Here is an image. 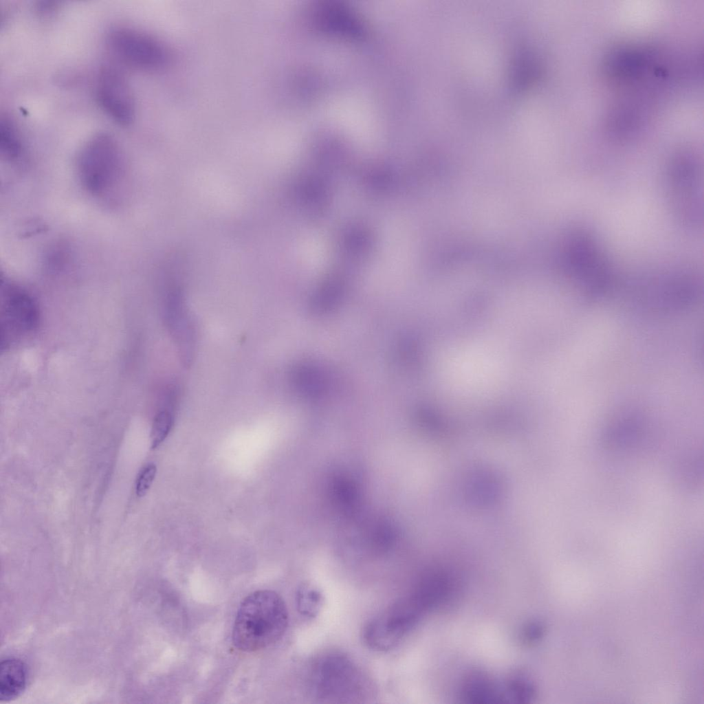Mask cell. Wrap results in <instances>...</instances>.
I'll use <instances>...</instances> for the list:
<instances>
[{
  "label": "cell",
  "instance_id": "obj_1",
  "mask_svg": "<svg viewBox=\"0 0 704 704\" xmlns=\"http://www.w3.org/2000/svg\"><path fill=\"white\" fill-rule=\"evenodd\" d=\"M289 621L287 606L275 591L260 590L241 602L234 620L232 642L243 652H254L278 641Z\"/></svg>",
  "mask_w": 704,
  "mask_h": 704
},
{
  "label": "cell",
  "instance_id": "obj_2",
  "mask_svg": "<svg viewBox=\"0 0 704 704\" xmlns=\"http://www.w3.org/2000/svg\"><path fill=\"white\" fill-rule=\"evenodd\" d=\"M77 176L82 188L98 199H109L118 192L126 175L123 153L111 134L91 138L78 153Z\"/></svg>",
  "mask_w": 704,
  "mask_h": 704
},
{
  "label": "cell",
  "instance_id": "obj_3",
  "mask_svg": "<svg viewBox=\"0 0 704 704\" xmlns=\"http://www.w3.org/2000/svg\"><path fill=\"white\" fill-rule=\"evenodd\" d=\"M310 694L320 702L353 703L363 698L366 681L356 663L347 655L329 652L316 658L308 676Z\"/></svg>",
  "mask_w": 704,
  "mask_h": 704
},
{
  "label": "cell",
  "instance_id": "obj_4",
  "mask_svg": "<svg viewBox=\"0 0 704 704\" xmlns=\"http://www.w3.org/2000/svg\"><path fill=\"white\" fill-rule=\"evenodd\" d=\"M566 239V266L575 283L592 295L607 292L613 282V271L597 239L586 228L575 227Z\"/></svg>",
  "mask_w": 704,
  "mask_h": 704
},
{
  "label": "cell",
  "instance_id": "obj_5",
  "mask_svg": "<svg viewBox=\"0 0 704 704\" xmlns=\"http://www.w3.org/2000/svg\"><path fill=\"white\" fill-rule=\"evenodd\" d=\"M701 167L692 151L676 152L670 159L666 170V184L673 210L680 221L696 227L701 221Z\"/></svg>",
  "mask_w": 704,
  "mask_h": 704
},
{
  "label": "cell",
  "instance_id": "obj_6",
  "mask_svg": "<svg viewBox=\"0 0 704 704\" xmlns=\"http://www.w3.org/2000/svg\"><path fill=\"white\" fill-rule=\"evenodd\" d=\"M428 610L412 589L371 619L363 630V640L371 649L384 652L396 647L417 626Z\"/></svg>",
  "mask_w": 704,
  "mask_h": 704
},
{
  "label": "cell",
  "instance_id": "obj_7",
  "mask_svg": "<svg viewBox=\"0 0 704 704\" xmlns=\"http://www.w3.org/2000/svg\"><path fill=\"white\" fill-rule=\"evenodd\" d=\"M1 346L3 350L37 330L41 313L32 295L7 278L1 279Z\"/></svg>",
  "mask_w": 704,
  "mask_h": 704
},
{
  "label": "cell",
  "instance_id": "obj_8",
  "mask_svg": "<svg viewBox=\"0 0 704 704\" xmlns=\"http://www.w3.org/2000/svg\"><path fill=\"white\" fill-rule=\"evenodd\" d=\"M109 43L126 63L144 69L164 67L169 60L166 47L154 37L129 28H119L109 34Z\"/></svg>",
  "mask_w": 704,
  "mask_h": 704
},
{
  "label": "cell",
  "instance_id": "obj_9",
  "mask_svg": "<svg viewBox=\"0 0 704 704\" xmlns=\"http://www.w3.org/2000/svg\"><path fill=\"white\" fill-rule=\"evenodd\" d=\"M100 107L117 123L128 125L135 116V102L129 83L118 69L104 67L99 72L96 87Z\"/></svg>",
  "mask_w": 704,
  "mask_h": 704
},
{
  "label": "cell",
  "instance_id": "obj_10",
  "mask_svg": "<svg viewBox=\"0 0 704 704\" xmlns=\"http://www.w3.org/2000/svg\"><path fill=\"white\" fill-rule=\"evenodd\" d=\"M657 53L650 47L623 45L612 49L604 61L606 75L613 82L629 84L655 72Z\"/></svg>",
  "mask_w": 704,
  "mask_h": 704
},
{
  "label": "cell",
  "instance_id": "obj_11",
  "mask_svg": "<svg viewBox=\"0 0 704 704\" xmlns=\"http://www.w3.org/2000/svg\"><path fill=\"white\" fill-rule=\"evenodd\" d=\"M27 671L22 661L14 658L2 660L0 668V700L9 701L24 691Z\"/></svg>",
  "mask_w": 704,
  "mask_h": 704
},
{
  "label": "cell",
  "instance_id": "obj_12",
  "mask_svg": "<svg viewBox=\"0 0 704 704\" xmlns=\"http://www.w3.org/2000/svg\"><path fill=\"white\" fill-rule=\"evenodd\" d=\"M0 152L6 161L16 162L23 153V145L14 122L7 116L0 118Z\"/></svg>",
  "mask_w": 704,
  "mask_h": 704
},
{
  "label": "cell",
  "instance_id": "obj_13",
  "mask_svg": "<svg viewBox=\"0 0 704 704\" xmlns=\"http://www.w3.org/2000/svg\"><path fill=\"white\" fill-rule=\"evenodd\" d=\"M296 602L297 609L302 615L314 617L318 615L322 606V594L317 587L305 583L296 591Z\"/></svg>",
  "mask_w": 704,
  "mask_h": 704
},
{
  "label": "cell",
  "instance_id": "obj_14",
  "mask_svg": "<svg viewBox=\"0 0 704 704\" xmlns=\"http://www.w3.org/2000/svg\"><path fill=\"white\" fill-rule=\"evenodd\" d=\"M173 424L170 412L166 410L160 411L155 417L151 432V447L157 448L167 437Z\"/></svg>",
  "mask_w": 704,
  "mask_h": 704
},
{
  "label": "cell",
  "instance_id": "obj_15",
  "mask_svg": "<svg viewBox=\"0 0 704 704\" xmlns=\"http://www.w3.org/2000/svg\"><path fill=\"white\" fill-rule=\"evenodd\" d=\"M157 468L154 463L147 464L141 471L136 483L135 492L137 496L142 497L146 495L155 477Z\"/></svg>",
  "mask_w": 704,
  "mask_h": 704
}]
</instances>
